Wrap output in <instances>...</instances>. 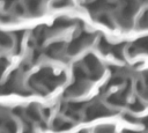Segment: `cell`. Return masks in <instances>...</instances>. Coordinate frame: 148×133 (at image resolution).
Instances as JSON below:
<instances>
[{
	"mask_svg": "<svg viewBox=\"0 0 148 133\" xmlns=\"http://www.w3.org/2000/svg\"><path fill=\"white\" fill-rule=\"evenodd\" d=\"M0 45L2 47H12L13 46V40L12 38L7 35V34H3V32H0Z\"/></svg>",
	"mask_w": 148,
	"mask_h": 133,
	"instance_id": "obj_1",
	"label": "cell"
},
{
	"mask_svg": "<svg viewBox=\"0 0 148 133\" xmlns=\"http://www.w3.org/2000/svg\"><path fill=\"white\" fill-rule=\"evenodd\" d=\"M53 6L54 7H67V6H71V0H56L53 2Z\"/></svg>",
	"mask_w": 148,
	"mask_h": 133,
	"instance_id": "obj_2",
	"label": "cell"
}]
</instances>
